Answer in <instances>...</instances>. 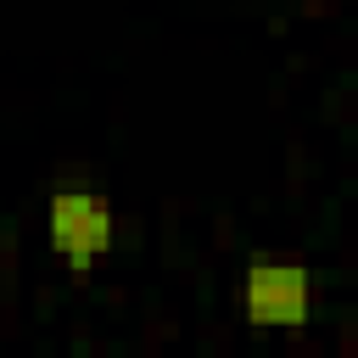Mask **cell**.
<instances>
[{
  "mask_svg": "<svg viewBox=\"0 0 358 358\" xmlns=\"http://www.w3.org/2000/svg\"><path fill=\"white\" fill-rule=\"evenodd\" d=\"M313 274L302 257H285V252H257L241 274V313L246 324L257 330H302L313 319Z\"/></svg>",
  "mask_w": 358,
  "mask_h": 358,
  "instance_id": "6da1fadb",
  "label": "cell"
},
{
  "mask_svg": "<svg viewBox=\"0 0 358 358\" xmlns=\"http://www.w3.org/2000/svg\"><path fill=\"white\" fill-rule=\"evenodd\" d=\"M45 241H50L56 257L90 268L95 257L112 252V241H117V213H112V201H106L101 190H78V185L50 190V201H45Z\"/></svg>",
  "mask_w": 358,
  "mask_h": 358,
  "instance_id": "7a4b0ae2",
  "label": "cell"
}]
</instances>
